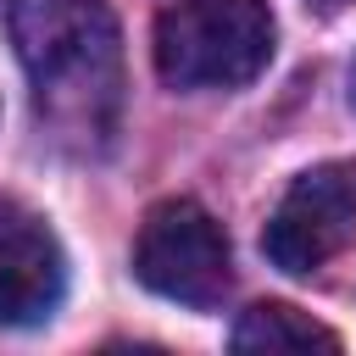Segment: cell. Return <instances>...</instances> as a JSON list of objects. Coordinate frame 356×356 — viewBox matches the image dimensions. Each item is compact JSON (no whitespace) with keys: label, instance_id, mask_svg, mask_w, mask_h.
Masks as SVG:
<instances>
[{"label":"cell","instance_id":"obj_1","mask_svg":"<svg viewBox=\"0 0 356 356\" xmlns=\"http://www.w3.org/2000/svg\"><path fill=\"white\" fill-rule=\"evenodd\" d=\"M11 44L33 106L78 156L111 150L122 128V33L106 0H11Z\"/></svg>","mask_w":356,"mask_h":356},{"label":"cell","instance_id":"obj_2","mask_svg":"<svg viewBox=\"0 0 356 356\" xmlns=\"http://www.w3.org/2000/svg\"><path fill=\"white\" fill-rule=\"evenodd\" d=\"M278 44L267 0H178L156 17V72L172 89H239Z\"/></svg>","mask_w":356,"mask_h":356},{"label":"cell","instance_id":"obj_3","mask_svg":"<svg viewBox=\"0 0 356 356\" xmlns=\"http://www.w3.org/2000/svg\"><path fill=\"white\" fill-rule=\"evenodd\" d=\"M134 278L178 306H217L234 284V256H228V234L217 228V217L200 200H161L145 211L139 239H134Z\"/></svg>","mask_w":356,"mask_h":356},{"label":"cell","instance_id":"obj_4","mask_svg":"<svg viewBox=\"0 0 356 356\" xmlns=\"http://www.w3.org/2000/svg\"><path fill=\"white\" fill-rule=\"evenodd\" d=\"M350 245H356V161H317L273 206L261 250L278 273L306 278Z\"/></svg>","mask_w":356,"mask_h":356},{"label":"cell","instance_id":"obj_5","mask_svg":"<svg viewBox=\"0 0 356 356\" xmlns=\"http://www.w3.org/2000/svg\"><path fill=\"white\" fill-rule=\"evenodd\" d=\"M67 295V256L56 234L0 195V328L44 323Z\"/></svg>","mask_w":356,"mask_h":356},{"label":"cell","instance_id":"obj_6","mask_svg":"<svg viewBox=\"0 0 356 356\" xmlns=\"http://www.w3.org/2000/svg\"><path fill=\"white\" fill-rule=\"evenodd\" d=\"M234 350H339V334L289 300H261L234 323Z\"/></svg>","mask_w":356,"mask_h":356},{"label":"cell","instance_id":"obj_7","mask_svg":"<svg viewBox=\"0 0 356 356\" xmlns=\"http://www.w3.org/2000/svg\"><path fill=\"white\" fill-rule=\"evenodd\" d=\"M350 106H356V61H350Z\"/></svg>","mask_w":356,"mask_h":356}]
</instances>
